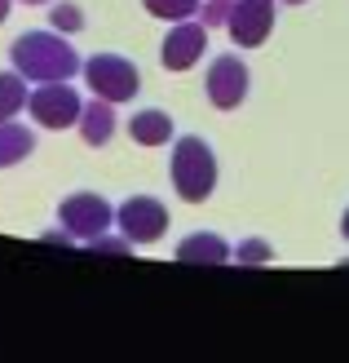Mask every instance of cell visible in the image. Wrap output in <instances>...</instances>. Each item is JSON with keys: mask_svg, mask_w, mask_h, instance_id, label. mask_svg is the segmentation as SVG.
<instances>
[{"mask_svg": "<svg viewBox=\"0 0 349 363\" xmlns=\"http://www.w3.org/2000/svg\"><path fill=\"white\" fill-rule=\"evenodd\" d=\"M9 58H13V71H23V76L35 80V84L71 80L76 71H84L80 53L62 40V31H27V35H18Z\"/></svg>", "mask_w": 349, "mask_h": 363, "instance_id": "cell-1", "label": "cell"}, {"mask_svg": "<svg viewBox=\"0 0 349 363\" xmlns=\"http://www.w3.org/2000/svg\"><path fill=\"white\" fill-rule=\"evenodd\" d=\"M173 186L186 204H204L217 191V155L204 138H177L173 142Z\"/></svg>", "mask_w": 349, "mask_h": 363, "instance_id": "cell-2", "label": "cell"}, {"mask_svg": "<svg viewBox=\"0 0 349 363\" xmlns=\"http://www.w3.org/2000/svg\"><path fill=\"white\" fill-rule=\"evenodd\" d=\"M84 84L93 89L98 98H106V102H128L142 89V71L128 62V58H120V53H93V58L84 62Z\"/></svg>", "mask_w": 349, "mask_h": 363, "instance_id": "cell-3", "label": "cell"}, {"mask_svg": "<svg viewBox=\"0 0 349 363\" xmlns=\"http://www.w3.org/2000/svg\"><path fill=\"white\" fill-rule=\"evenodd\" d=\"M58 222L67 226V235H71V240H84V244H93L98 235H106V230H111V222H115V208L106 204L102 195H93V191H76V195H67L62 204H58Z\"/></svg>", "mask_w": 349, "mask_h": 363, "instance_id": "cell-4", "label": "cell"}, {"mask_svg": "<svg viewBox=\"0 0 349 363\" xmlns=\"http://www.w3.org/2000/svg\"><path fill=\"white\" fill-rule=\"evenodd\" d=\"M27 111H31L35 124H45V129H71V124H80L84 102L67 80H45L40 89H31Z\"/></svg>", "mask_w": 349, "mask_h": 363, "instance_id": "cell-5", "label": "cell"}, {"mask_svg": "<svg viewBox=\"0 0 349 363\" xmlns=\"http://www.w3.org/2000/svg\"><path fill=\"white\" fill-rule=\"evenodd\" d=\"M115 226L128 244H155L159 235L168 230V208H164L155 195H133L115 208Z\"/></svg>", "mask_w": 349, "mask_h": 363, "instance_id": "cell-6", "label": "cell"}, {"mask_svg": "<svg viewBox=\"0 0 349 363\" xmlns=\"http://www.w3.org/2000/svg\"><path fill=\"white\" fill-rule=\"evenodd\" d=\"M248 84H252V76H248L244 58L222 53V58L208 62V84H204V89H208V102L217 106V111H234V106H244Z\"/></svg>", "mask_w": 349, "mask_h": 363, "instance_id": "cell-7", "label": "cell"}, {"mask_svg": "<svg viewBox=\"0 0 349 363\" xmlns=\"http://www.w3.org/2000/svg\"><path fill=\"white\" fill-rule=\"evenodd\" d=\"M226 31H230V40H234L239 49L265 45L270 31H274V0H234Z\"/></svg>", "mask_w": 349, "mask_h": 363, "instance_id": "cell-8", "label": "cell"}, {"mask_svg": "<svg viewBox=\"0 0 349 363\" xmlns=\"http://www.w3.org/2000/svg\"><path fill=\"white\" fill-rule=\"evenodd\" d=\"M204 53H208V27L186 18V23H177L168 35H164L159 62H164V71H190Z\"/></svg>", "mask_w": 349, "mask_h": 363, "instance_id": "cell-9", "label": "cell"}, {"mask_svg": "<svg viewBox=\"0 0 349 363\" xmlns=\"http://www.w3.org/2000/svg\"><path fill=\"white\" fill-rule=\"evenodd\" d=\"M76 129L84 138V147H106V142L115 138V102H106V98L93 94V102H84Z\"/></svg>", "mask_w": 349, "mask_h": 363, "instance_id": "cell-10", "label": "cell"}, {"mask_svg": "<svg viewBox=\"0 0 349 363\" xmlns=\"http://www.w3.org/2000/svg\"><path fill=\"white\" fill-rule=\"evenodd\" d=\"M173 116L168 111H155V106H146V111H137L133 120H128V138L137 142V147H168L173 142Z\"/></svg>", "mask_w": 349, "mask_h": 363, "instance_id": "cell-11", "label": "cell"}, {"mask_svg": "<svg viewBox=\"0 0 349 363\" xmlns=\"http://www.w3.org/2000/svg\"><path fill=\"white\" fill-rule=\"evenodd\" d=\"M177 262H199V266H226L230 262V244L222 235H190L177 244Z\"/></svg>", "mask_w": 349, "mask_h": 363, "instance_id": "cell-12", "label": "cell"}, {"mask_svg": "<svg viewBox=\"0 0 349 363\" xmlns=\"http://www.w3.org/2000/svg\"><path fill=\"white\" fill-rule=\"evenodd\" d=\"M31 151H35V133L27 124L0 120V169H13L18 160H27Z\"/></svg>", "mask_w": 349, "mask_h": 363, "instance_id": "cell-13", "label": "cell"}, {"mask_svg": "<svg viewBox=\"0 0 349 363\" xmlns=\"http://www.w3.org/2000/svg\"><path fill=\"white\" fill-rule=\"evenodd\" d=\"M27 102H31V94H27L23 71H0V120H13Z\"/></svg>", "mask_w": 349, "mask_h": 363, "instance_id": "cell-14", "label": "cell"}, {"mask_svg": "<svg viewBox=\"0 0 349 363\" xmlns=\"http://www.w3.org/2000/svg\"><path fill=\"white\" fill-rule=\"evenodd\" d=\"M142 5L164 23H186V18L199 13V0H142Z\"/></svg>", "mask_w": 349, "mask_h": 363, "instance_id": "cell-15", "label": "cell"}, {"mask_svg": "<svg viewBox=\"0 0 349 363\" xmlns=\"http://www.w3.org/2000/svg\"><path fill=\"white\" fill-rule=\"evenodd\" d=\"M49 23H53V31L76 35V31L84 27V13H80V5H67V0H58V5L49 9Z\"/></svg>", "mask_w": 349, "mask_h": 363, "instance_id": "cell-16", "label": "cell"}, {"mask_svg": "<svg viewBox=\"0 0 349 363\" xmlns=\"http://www.w3.org/2000/svg\"><path fill=\"white\" fill-rule=\"evenodd\" d=\"M270 257H274V248L265 240H244V244H239V266H261Z\"/></svg>", "mask_w": 349, "mask_h": 363, "instance_id": "cell-17", "label": "cell"}, {"mask_svg": "<svg viewBox=\"0 0 349 363\" xmlns=\"http://www.w3.org/2000/svg\"><path fill=\"white\" fill-rule=\"evenodd\" d=\"M230 5H234V0H204V9H199L204 27H226L230 23Z\"/></svg>", "mask_w": 349, "mask_h": 363, "instance_id": "cell-18", "label": "cell"}, {"mask_svg": "<svg viewBox=\"0 0 349 363\" xmlns=\"http://www.w3.org/2000/svg\"><path fill=\"white\" fill-rule=\"evenodd\" d=\"M93 248H98V252H128L133 244H128L124 235H120V240H111V235H98V240H93Z\"/></svg>", "mask_w": 349, "mask_h": 363, "instance_id": "cell-19", "label": "cell"}, {"mask_svg": "<svg viewBox=\"0 0 349 363\" xmlns=\"http://www.w3.org/2000/svg\"><path fill=\"white\" fill-rule=\"evenodd\" d=\"M9 5H13V0H0V23H5V18H9Z\"/></svg>", "mask_w": 349, "mask_h": 363, "instance_id": "cell-20", "label": "cell"}, {"mask_svg": "<svg viewBox=\"0 0 349 363\" xmlns=\"http://www.w3.org/2000/svg\"><path fill=\"white\" fill-rule=\"evenodd\" d=\"M341 230H345V240H349V208H345V217H341Z\"/></svg>", "mask_w": 349, "mask_h": 363, "instance_id": "cell-21", "label": "cell"}, {"mask_svg": "<svg viewBox=\"0 0 349 363\" xmlns=\"http://www.w3.org/2000/svg\"><path fill=\"white\" fill-rule=\"evenodd\" d=\"M23 5H49V0H23Z\"/></svg>", "mask_w": 349, "mask_h": 363, "instance_id": "cell-22", "label": "cell"}, {"mask_svg": "<svg viewBox=\"0 0 349 363\" xmlns=\"http://www.w3.org/2000/svg\"><path fill=\"white\" fill-rule=\"evenodd\" d=\"M283 5H305V0H283Z\"/></svg>", "mask_w": 349, "mask_h": 363, "instance_id": "cell-23", "label": "cell"}, {"mask_svg": "<svg viewBox=\"0 0 349 363\" xmlns=\"http://www.w3.org/2000/svg\"><path fill=\"white\" fill-rule=\"evenodd\" d=\"M341 266H349V262H341Z\"/></svg>", "mask_w": 349, "mask_h": 363, "instance_id": "cell-24", "label": "cell"}]
</instances>
